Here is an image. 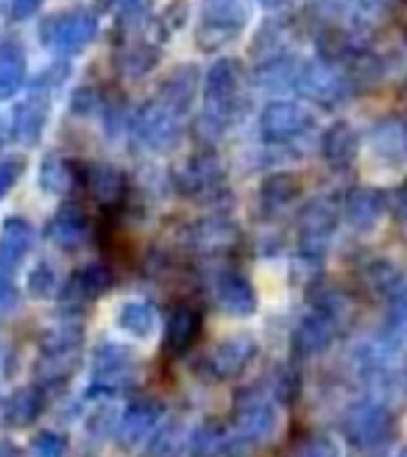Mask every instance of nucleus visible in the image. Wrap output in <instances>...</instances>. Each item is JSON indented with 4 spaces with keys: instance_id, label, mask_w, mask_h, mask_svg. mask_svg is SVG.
Listing matches in <instances>:
<instances>
[{
    "instance_id": "nucleus-30",
    "label": "nucleus",
    "mask_w": 407,
    "mask_h": 457,
    "mask_svg": "<svg viewBox=\"0 0 407 457\" xmlns=\"http://www.w3.org/2000/svg\"><path fill=\"white\" fill-rule=\"evenodd\" d=\"M187 20H190V4H187V0H170V4L160 14H154L151 26L156 29L160 42H165L170 34L182 31L187 26Z\"/></svg>"
},
{
    "instance_id": "nucleus-17",
    "label": "nucleus",
    "mask_w": 407,
    "mask_h": 457,
    "mask_svg": "<svg viewBox=\"0 0 407 457\" xmlns=\"http://www.w3.org/2000/svg\"><path fill=\"white\" fill-rule=\"evenodd\" d=\"M31 240H34V228L26 220L20 218L6 220L4 235H0V273H12L20 265V260L31 248Z\"/></svg>"
},
{
    "instance_id": "nucleus-33",
    "label": "nucleus",
    "mask_w": 407,
    "mask_h": 457,
    "mask_svg": "<svg viewBox=\"0 0 407 457\" xmlns=\"http://www.w3.org/2000/svg\"><path fill=\"white\" fill-rule=\"evenodd\" d=\"M156 321V312L151 310V304L145 302H134V304H126L123 312H120V324L126 329H131L134 335H148L151 327Z\"/></svg>"
},
{
    "instance_id": "nucleus-11",
    "label": "nucleus",
    "mask_w": 407,
    "mask_h": 457,
    "mask_svg": "<svg viewBox=\"0 0 407 457\" xmlns=\"http://www.w3.org/2000/svg\"><path fill=\"white\" fill-rule=\"evenodd\" d=\"M366 48L357 42V37L344 29L341 22L335 26H327L315 34V54H319V62L329 64V67H346L357 54H363Z\"/></svg>"
},
{
    "instance_id": "nucleus-45",
    "label": "nucleus",
    "mask_w": 407,
    "mask_h": 457,
    "mask_svg": "<svg viewBox=\"0 0 407 457\" xmlns=\"http://www.w3.org/2000/svg\"><path fill=\"white\" fill-rule=\"evenodd\" d=\"M260 4L265 9H279V6H285V0H260Z\"/></svg>"
},
{
    "instance_id": "nucleus-48",
    "label": "nucleus",
    "mask_w": 407,
    "mask_h": 457,
    "mask_svg": "<svg viewBox=\"0 0 407 457\" xmlns=\"http://www.w3.org/2000/svg\"><path fill=\"white\" fill-rule=\"evenodd\" d=\"M404 87H407V84H404Z\"/></svg>"
},
{
    "instance_id": "nucleus-34",
    "label": "nucleus",
    "mask_w": 407,
    "mask_h": 457,
    "mask_svg": "<svg viewBox=\"0 0 407 457\" xmlns=\"http://www.w3.org/2000/svg\"><path fill=\"white\" fill-rule=\"evenodd\" d=\"M67 79H71V64H67L64 59H59L51 67H45V73H39L31 87L34 89H45V93H54V89L62 87Z\"/></svg>"
},
{
    "instance_id": "nucleus-28",
    "label": "nucleus",
    "mask_w": 407,
    "mask_h": 457,
    "mask_svg": "<svg viewBox=\"0 0 407 457\" xmlns=\"http://www.w3.org/2000/svg\"><path fill=\"white\" fill-rule=\"evenodd\" d=\"M254 354V343L252 340H232V343H223V346L215 352V369L220 377H232L237 374L243 365L248 362V357Z\"/></svg>"
},
{
    "instance_id": "nucleus-32",
    "label": "nucleus",
    "mask_w": 407,
    "mask_h": 457,
    "mask_svg": "<svg viewBox=\"0 0 407 457\" xmlns=\"http://www.w3.org/2000/svg\"><path fill=\"white\" fill-rule=\"evenodd\" d=\"M282 457H337V446L324 436H302L285 446Z\"/></svg>"
},
{
    "instance_id": "nucleus-40",
    "label": "nucleus",
    "mask_w": 407,
    "mask_h": 457,
    "mask_svg": "<svg viewBox=\"0 0 407 457\" xmlns=\"http://www.w3.org/2000/svg\"><path fill=\"white\" fill-rule=\"evenodd\" d=\"M349 4L360 14H382V12L388 9V0H349Z\"/></svg>"
},
{
    "instance_id": "nucleus-24",
    "label": "nucleus",
    "mask_w": 407,
    "mask_h": 457,
    "mask_svg": "<svg viewBox=\"0 0 407 457\" xmlns=\"http://www.w3.org/2000/svg\"><path fill=\"white\" fill-rule=\"evenodd\" d=\"M302 193V181L293 173H274L262 181V204L268 210H282Z\"/></svg>"
},
{
    "instance_id": "nucleus-14",
    "label": "nucleus",
    "mask_w": 407,
    "mask_h": 457,
    "mask_svg": "<svg viewBox=\"0 0 407 457\" xmlns=\"http://www.w3.org/2000/svg\"><path fill=\"white\" fill-rule=\"evenodd\" d=\"M304 67V59H299L296 54H282V56H274L268 62H260L257 71H254V81L262 87V89H270V93H279V89H293L299 81V73Z\"/></svg>"
},
{
    "instance_id": "nucleus-19",
    "label": "nucleus",
    "mask_w": 407,
    "mask_h": 457,
    "mask_svg": "<svg viewBox=\"0 0 407 457\" xmlns=\"http://www.w3.org/2000/svg\"><path fill=\"white\" fill-rule=\"evenodd\" d=\"M335 327H337V321H332V318L324 312H315V315L304 318L296 332V349L304 354L324 352L335 337Z\"/></svg>"
},
{
    "instance_id": "nucleus-29",
    "label": "nucleus",
    "mask_w": 407,
    "mask_h": 457,
    "mask_svg": "<svg viewBox=\"0 0 407 457\" xmlns=\"http://www.w3.org/2000/svg\"><path fill=\"white\" fill-rule=\"evenodd\" d=\"M39 410H42V396L34 391V387H26V391H17L6 402V421L14 427H26L37 419Z\"/></svg>"
},
{
    "instance_id": "nucleus-1",
    "label": "nucleus",
    "mask_w": 407,
    "mask_h": 457,
    "mask_svg": "<svg viewBox=\"0 0 407 457\" xmlns=\"http://www.w3.org/2000/svg\"><path fill=\"white\" fill-rule=\"evenodd\" d=\"M101 34V22L98 14L73 6V9H62L48 17H42L37 37L42 42V48H48L59 59H71L87 51Z\"/></svg>"
},
{
    "instance_id": "nucleus-18",
    "label": "nucleus",
    "mask_w": 407,
    "mask_h": 457,
    "mask_svg": "<svg viewBox=\"0 0 407 457\" xmlns=\"http://www.w3.org/2000/svg\"><path fill=\"white\" fill-rule=\"evenodd\" d=\"M84 181L101 204H118L126 193V176L115 165H87Z\"/></svg>"
},
{
    "instance_id": "nucleus-21",
    "label": "nucleus",
    "mask_w": 407,
    "mask_h": 457,
    "mask_svg": "<svg viewBox=\"0 0 407 457\" xmlns=\"http://www.w3.org/2000/svg\"><path fill=\"white\" fill-rule=\"evenodd\" d=\"M154 20V12H151V0H123L118 6V14H115V45H123L131 39V34H137L145 22L151 26Z\"/></svg>"
},
{
    "instance_id": "nucleus-12",
    "label": "nucleus",
    "mask_w": 407,
    "mask_h": 457,
    "mask_svg": "<svg viewBox=\"0 0 407 457\" xmlns=\"http://www.w3.org/2000/svg\"><path fill=\"white\" fill-rule=\"evenodd\" d=\"M357 151H360V137H357L354 126L346 120L332 123L321 137V154H324L327 162L337 170L349 168L354 162Z\"/></svg>"
},
{
    "instance_id": "nucleus-8",
    "label": "nucleus",
    "mask_w": 407,
    "mask_h": 457,
    "mask_svg": "<svg viewBox=\"0 0 407 457\" xmlns=\"http://www.w3.org/2000/svg\"><path fill=\"white\" fill-rule=\"evenodd\" d=\"M51 114V93L45 89H29V96L14 106L12 114V137L22 145H37Z\"/></svg>"
},
{
    "instance_id": "nucleus-6",
    "label": "nucleus",
    "mask_w": 407,
    "mask_h": 457,
    "mask_svg": "<svg viewBox=\"0 0 407 457\" xmlns=\"http://www.w3.org/2000/svg\"><path fill=\"white\" fill-rule=\"evenodd\" d=\"M312 129V114L293 101H274L260 114V134L265 143H287Z\"/></svg>"
},
{
    "instance_id": "nucleus-26",
    "label": "nucleus",
    "mask_w": 407,
    "mask_h": 457,
    "mask_svg": "<svg viewBox=\"0 0 407 457\" xmlns=\"http://www.w3.org/2000/svg\"><path fill=\"white\" fill-rule=\"evenodd\" d=\"M106 287H109V273L101 265H89L71 279L67 293H71V299H76V302H87V299L101 295Z\"/></svg>"
},
{
    "instance_id": "nucleus-31",
    "label": "nucleus",
    "mask_w": 407,
    "mask_h": 457,
    "mask_svg": "<svg viewBox=\"0 0 407 457\" xmlns=\"http://www.w3.org/2000/svg\"><path fill=\"white\" fill-rule=\"evenodd\" d=\"M48 235H51L56 243H62V245H73V243H79V240L84 237V215H81L76 207H64V210L54 218V223H51V228H48Z\"/></svg>"
},
{
    "instance_id": "nucleus-7",
    "label": "nucleus",
    "mask_w": 407,
    "mask_h": 457,
    "mask_svg": "<svg viewBox=\"0 0 407 457\" xmlns=\"http://www.w3.org/2000/svg\"><path fill=\"white\" fill-rule=\"evenodd\" d=\"M131 131L143 145H148L154 151H165L179 137V114L165 109L160 101H148L137 114H134Z\"/></svg>"
},
{
    "instance_id": "nucleus-36",
    "label": "nucleus",
    "mask_w": 407,
    "mask_h": 457,
    "mask_svg": "<svg viewBox=\"0 0 407 457\" xmlns=\"http://www.w3.org/2000/svg\"><path fill=\"white\" fill-rule=\"evenodd\" d=\"M98 106H101V96H98L96 87H79L76 93L71 96V109L76 114H89V112H96Z\"/></svg>"
},
{
    "instance_id": "nucleus-20",
    "label": "nucleus",
    "mask_w": 407,
    "mask_h": 457,
    "mask_svg": "<svg viewBox=\"0 0 407 457\" xmlns=\"http://www.w3.org/2000/svg\"><path fill=\"white\" fill-rule=\"evenodd\" d=\"M287 34L290 26H285L282 20H265L252 39V56L257 59V64L287 54Z\"/></svg>"
},
{
    "instance_id": "nucleus-37",
    "label": "nucleus",
    "mask_w": 407,
    "mask_h": 457,
    "mask_svg": "<svg viewBox=\"0 0 407 457\" xmlns=\"http://www.w3.org/2000/svg\"><path fill=\"white\" fill-rule=\"evenodd\" d=\"M42 4L45 0H6V17L12 22H26L42 9Z\"/></svg>"
},
{
    "instance_id": "nucleus-13",
    "label": "nucleus",
    "mask_w": 407,
    "mask_h": 457,
    "mask_svg": "<svg viewBox=\"0 0 407 457\" xmlns=\"http://www.w3.org/2000/svg\"><path fill=\"white\" fill-rule=\"evenodd\" d=\"M346 218L357 228H371L382 215L388 212V195L377 187H354L346 195Z\"/></svg>"
},
{
    "instance_id": "nucleus-23",
    "label": "nucleus",
    "mask_w": 407,
    "mask_h": 457,
    "mask_svg": "<svg viewBox=\"0 0 407 457\" xmlns=\"http://www.w3.org/2000/svg\"><path fill=\"white\" fill-rule=\"evenodd\" d=\"M218 304L226 312L235 315H248L254 310V293L248 287V282L243 277H235V273H226L218 282Z\"/></svg>"
},
{
    "instance_id": "nucleus-9",
    "label": "nucleus",
    "mask_w": 407,
    "mask_h": 457,
    "mask_svg": "<svg viewBox=\"0 0 407 457\" xmlns=\"http://www.w3.org/2000/svg\"><path fill=\"white\" fill-rule=\"evenodd\" d=\"M160 62H162L160 42H148V39H129L123 45H115V54H112V64H115L118 76L129 81L145 79L148 73L156 71Z\"/></svg>"
},
{
    "instance_id": "nucleus-47",
    "label": "nucleus",
    "mask_w": 407,
    "mask_h": 457,
    "mask_svg": "<svg viewBox=\"0 0 407 457\" xmlns=\"http://www.w3.org/2000/svg\"><path fill=\"white\" fill-rule=\"evenodd\" d=\"M404 42H407V29H404Z\"/></svg>"
},
{
    "instance_id": "nucleus-42",
    "label": "nucleus",
    "mask_w": 407,
    "mask_h": 457,
    "mask_svg": "<svg viewBox=\"0 0 407 457\" xmlns=\"http://www.w3.org/2000/svg\"><path fill=\"white\" fill-rule=\"evenodd\" d=\"M394 215H396L402 223H407V181L399 187V193H396V198H394Z\"/></svg>"
},
{
    "instance_id": "nucleus-10",
    "label": "nucleus",
    "mask_w": 407,
    "mask_h": 457,
    "mask_svg": "<svg viewBox=\"0 0 407 457\" xmlns=\"http://www.w3.org/2000/svg\"><path fill=\"white\" fill-rule=\"evenodd\" d=\"M198 81H201V73L195 64H179L176 71H170L168 79L160 84V96H156V101L182 118L185 112H190V106L198 96Z\"/></svg>"
},
{
    "instance_id": "nucleus-4",
    "label": "nucleus",
    "mask_w": 407,
    "mask_h": 457,
    "mask_svg": "<svg viewBox=\"0 0 407 457\" xmlns=\"http://www.w3.org/2000/svg\"><path fill=\"white\" fill-rule=\"evenodd\" d=\"M344 429H346V438L363 452H379L386 449L394 441V416L386 404H379L374 399H366L354 404L346 419H344Z\"/></svg>"
},
{
    "instance_id": "nucleus-2",
    "label": "nucleus",
    "mask_w": 407,
    "mask_h": 457,
    "mask_svg": "<svg viewBox=\"0 0 407 457\" xmlns=\"http://www.w3.org/2000/svg\"><path fill=\"white\" fill-rule=\"evenodd\" d=\"M243 96H245L243 62L235 56L218 59L210 67L207 79H204V106H207V114H212L220 123L235 120L248 104Z\"/></svg>"
},
{
    "instance_id": "nucleus-44",
    "label": "nucleus",
    "mask_w": 407,
    "mask_h": 457,
    "mask_svg": "<svg viewBox=\"0 0 407 457\" xmlns=\"http://www.w3.org/2000/svg\"><path fill=\"white\" fill-rule=\"evenodd\" d=\"M120 4H123V0H98V12H109V9H115Z\"/></svg>"
},
{
    "instance_id": "nucleus-15",
    "label": "nucleus",
    "mask_w": 407,
    "mask_h": 457,
    "mask_svg": "<svg viewBox=\"0 0 407 457\" xmlns=\"http://www.w3.org/2000/svg\"><path fill=\"white\" fill-rule=\"evenodd\" d=\"M29 59L22 45L9 39L0 45V101H9L20 93V87L26 84Z\"/></svg>"
},
{
    "instance_id": "nucleus-46",
    "label": "nucleus",
    "mask_w": 407,
    "mask_h": 457,
    "mask_svg": "<svg viewBox=\"0 0 407 457\" xmlns=\"http://www.w3.org/2000/svg\"><path fill=\"white\" fill-rule=\"evenodd\" d=\"M399 457H407V449H404V452H402V454H399Z\"/></svg>"
},
{
    "instance_id": "nucleus-38",
    "label": "nucleus",
    "mask_w": 407,
    "mask_h": 457,
    "mask_svg": "<svg viewBox=\"0 0 407 457\" xmlns=\"http://www.w3.org/2000/svg\"><path fill=\"white\" fill-rule=\"evenodd\" d=\"M154 424V413L151 410H129V419H126V432H131V441L140 438L148 432V427Z\"/></svg>"
},
{
    "instance_id": "nucleus-43",
    "label": "nucleus",
    "mask_w": 407,
    "mask_h": 457,
    "mask_svg": "<svg viewBox=\"0 0 407 457\" xmlns=\"http://www.w3.org/2000/svg\"><path fill=\"white\" fill-rule=\"evenodd\" d=\"M14 304H17V293L12 287H0V315L14 310Z\"/></svg>"
},
{
    "instance_id": "nucleus-27",
    "label": "nucleus",
    "mask_w": 407,
    "mask_h": 457,
    "mask_svg": "<svg viewBox=\"0 0 407 457\" xmlns=\"http://www.w3.org/2000/svg\"><path fill=\"white\" fill-rule=\"evenodd\" d=\"M76 181V165L62 156H48L39 168V185L51 193H64Z\"/></svg>"
},
{
    "instance_id": "nucleus-16",
    "label": "nucleus",
    "mask_w": 407,
    "mask_h": 457,
    "mask_svg": "<svg viewBox=\"0 0 407 457\" xmlns=\"http://www.w3.org/2000/svg\"><path fill=\"white\" fill-rule=\"evenodd\" d=\"M374 154H379L386 162H404L407 159V120L386 118L371 131Z\"/></svg>"
},
{
    "instance_id": "nucleus-22",
    "label": "nucleus",
    "mask_w": 407,
    "mask_h": 457,
    "mask_svg": "<svg viewBox=\"0 0 407 457\" xmlns=\"http://www.w3.org/2000/svg\"><path fill=\"white\" fill-rule=\"evenodd\" d=\"M201 329L198 312L190 307H179L168 324V335H165V349L170 354H182L193 346V340Z\"/></svg>"
},
{
    "instance_id": "nucleus-3",
    "label": "nucleus",
    "mask_w": 407,
    "mask_h": 457,
    "mask_svg": "<svg viewBox=\"0 0 407 457\" xmlns=\"http://www.w3.org/2000/svg\"><path fill=\"white\" fill-rule=\"evenodd\" d=\"M248 20H252V9L243 0H207L195 29V45L204 54H215L223 45L240 39Z\"/></svg>"
},
{
    "instance_id": "nucleus-39",
    "label": "nucleus",
    "mask_w": 407,
    "mask_h": 457,
    "mask_svg": "<svg viewBox=\"0 0 407 457\" xmlns=\"http://www.w3.org/2000/svg\"><path fill=\"white\" fill-rule=\"evenodd\" d=\"M51 287H54V273H51V268L48 265L37 268L34 277H31V293L34 295H45Z\"/></svg>"
},
{
    "instance_id": "nucleus-5",
    "label": "nucleus",
    "mask_w": 407,
    "mask_h": 457,
    "mask_svg": "<svg viewBox=\"0 0 407 457\" xmlns=\"http://www.w3.org/2000/svg\"><path fill=\"white\" fill-rule=\"evenodd\" d=\"M293 89H296L302 98H310L321 106H335L349 96L352 84L344 73H337L335 67L324 62H304L299 81Z\"/></svg>"
},
{
    "instance_id": "nucleus-35",
    "label": "nucleus",
    "mask_w": 407,
    "mask_h": 457,
    "mask_svg": "<svg viewBox=\"0 0 407 457\" xmlns=\"http://www.w3.org/2000/svg\"><path fill=\"white\" fill-rule=\"evenodd\" d=\"M22 168H26L22 156H6L4 162H0V198L14 187V181L20 179Z\"/></svg>"
},
{
    "instance_id": "nucleus-41",
    "label": "nucleus",
    "mask_w": 407,
    "mask_h": 457,
    "mask_svg": "<svg viewBox=\"0 0 407 457\" xmlns=\"http://www.w3.org/2000/svg\"><path fill=\"white\" fill-rule=\"evenodd\" d=\"M34 449L45 452V457H59V452H62L64 446H62V441L54 438V436H42L39 441H34Z\"/></svg>"
},
{
    "instance_id": "nucleus-25",
    "label": "nucleus",
    "mask_w": 407,
    "mask_h": 457,
    "mask_svg": "<svg viewBox=\"0 0 407 457\" xmlns=\"http://www.w3.org/2000/svg\"><path fill=\"white\" fill-rule=\"evenodd\" d=\"M179 187L185 193H198V190H207L218 181V165L212 162L210 156H195L193 162L176 176Z\"/></svg>"
}]
</instances>
